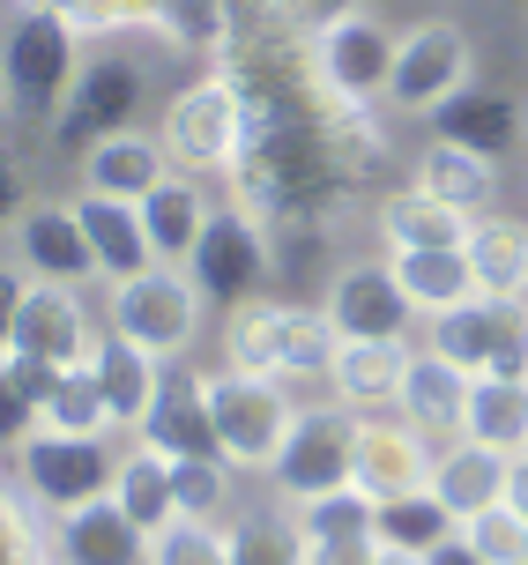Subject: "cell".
Returning <instances> with one entry per match:
<instances>
[{"label":"cell","mask_w":528,"mask_h":565,"mask_svg":"<svg viewBox=\"0 0 528 565\" xmlns=\"http://www.w3.org/2000/svg\"><path fill=\"white\" fill-rule=\"evenodd\" d=\"M0 75H8V113L15 119H53L60 97L83 75V30L45 0H8Z\"/></svg>","instance_id":"obj_1"},{"label":"cell","mask_w":528,"mask_h":565,"mask_svg":"<svg viewBox=\"0 0 528 565\" xmlns=\"http://www.w3.org/2000/svg\"><path fill=\"white\" fill-rule=\"evenodd\" d=\"M157 135H165L171 171H194V179L231 171V164H239V149H246V89L231 83L223 67H217V75H201V83H187L165 105Z\"/></svg>","instance_id":"obj_2"},{"label":"cell","mask_w":528,"mask_h":565,"mask_svg":"<svg viewBox=\"0 0 528 565\" xmlns=\"http://www.w3.org/2000/svg\"><path fill=\"white\" fill-rule=\"evenodd\" d=\"M394 45H402V38H388V23H380L372 8H342V15H328V23H313V38H306L313 83L328 89L335 105L372 113V105H388Z\"/></svg>","instance_id":"obj_3"},{"label":"cell","mask_w":528,"mask_h":565,"mask_svg":"<svg viewBox=\"0 0 528 565\" xmlns=\"http://www.w3.org/2000/svg\"><path fill=\"white\" fill-rule=\"evenodd\" d=\"M201 282L187 276V268H171V260H157V268H141V276L112 282L105 298V328H119L127 342H141L149 358H187L201 335Z\"/></svg>","instance_id":"obj_4"},{"label":"cell","mask_w":528,"mask_h":565,"mask_svg":"<svg viewBox=\"0 0 528 565\" xmlns=\"http://www.w3.org/2000/svg\"><path fill=\"white\" fill-rule=\"evenodd\" d=\"M187 276L201 282V298L217 312H239L246 298H261L268 290V276H276V238H268V224L253 216V209H209V224H201V246L187 254Z\"/></svg>","instance_id":"obj_5"},{"label":"cell","mask_w":528,"mask_h":565,"mask_svg":"<svg viewBox=\"0 0 528 565\" xmlns=\"http://www.w3.org/2000/svg\"><path fill=\"white\" fill-rule=\"evenodd\" d=\"M469 83H476V45H469V30H462V23L432 15V23L402 30V45H394V83H388L394 113L432 119L440 105H454Z\"/></svg>","instance_id":"obj_6"},{"label":"cell","mask_w":528,"mask_h":565,"mask_svg":"<svg viewBox=\"0 0 528 565\" xmlns=\"http://www.w3.org/2000/svg\"><path fill=\"white\" fill-rule=\"evenodd\" d=\"M119 477L112 439H67V431H30L15 439V483H23L38 513H75L89 499H105Z\"/></svg>","instance_id":"obj_7"},{"label":"cell","mask_w":528,"mask_h":565,"mask_svg":"<svg viewBox=\"0 0 528 565\" xmlns=\"http://www.w3.org/2000/svg\"><path fill=\"white\" fill-rule=\"evenodd\" d=\"M141 113V67L119 53H97L83 60V75H75V89L60 97V113L45 119V135H53V149H67V157H89L105 135H127Z\"/></svg>","instance_id":"obj_8"},{"label":"cell","mask_w":528,"mask_h":565,"mask_svg":"<svg viewBox=\"0 0 528 565\" xmlns=\"http://www.w3.org/2000/svg\"><path fill=\"white\" fill-rule=\"evenodd\" d=\"M209 409H217V439L239 469H276L283 439L298 424V409L276 380H253V372H231V365L209 372Z\"/></svg>","instance_id":"obj_9"},{"label":"cell","mask_w":528,"mask_h":565,"mask_svg":"<svg viewBox=\"0 0 528 565\" xmlns=\"http://www.w3.org/2000/svg\"><path fill=\"white\" fill-rule=\"evenodd\" d=\"M105 328L89 320L75 282H8V350L53 358V365H89Z\"/></svg>","instance_id":"obj_10"},{"label":"cell","mask_w":528,"mask_h":565,"mask_svg":"<svg viewBox=\"0 0 528 565\" xmlns=\"http://www.w3.org/2000/svg\"><path fill=\"white\" fill-rule=\"evenodd\" d=\"M8 268L15 282H75V290L97 282V254L75 201H23L8 224Z\"/></svg>","instance_id":"obj_11"},{"label":"cell","mask_w":528,"mask_h":565,"mask_svg":"<svg viewBox=\"0 0 528 565\" xmlns=\"http://www.w3.org/2000/svg\"><path fill=\"white\" fill-rule=\"evenodd\" d=\"M135 439H149L157 454L171 461H217L223 439H217V409H209V372H194L187 358H171L157 372V395H149V417H141ZM231 461V454H223Z\"/></svg>","instance_id":"obj_12"},{"label":"cell","mask_w":528,"mask_h":565,"mask_svg":"<svg viewBox=\"0 0 528 565\" xmlns=\"http://www.w3.org/2000/svg\"><path fill=\"white\" fill-rule=\"evenodd\" d=\"M350 439H358V409H298V424H291V439H283L276 454V491L298 507V499H313V491H335V483H350Z\"/></svg>","instance_id":"obj_13"},{"label":"cell","mask_w":528,"mask_h":565,"mask_svg":"<svg viewBox=\"0 0 528 565\" xmlns=\"http://www.w3.org/2000/svg\"><path fill=\"white\" fill-rule=\"evenodd\" d=\"M432 461L440 454L424 447V431L410 417H358V439H350V483L372 491V499H402V491H424L432 483Z\"/></svg>","instance_id":"obj_14"},{"label":"cell","mask_w":528,"mask_h":565,"mask_svg":"<svg viewBox=\"0 0 528 565\" xmlns=\"http://www.w3.org/2000/svg\"><path fill=\"white\" fill-rule=\"evenodd\" d=\"M328 312H335V328H342V342H394L418 306L394 282L388 260H358V268H342L328 282Z\"/></svg>","instance_id":"obj_15"},{"label":"cell","mask_w":528,"mask_h":565,"mask_svg":"<svg viewBox=\"0 0 528 565\" xmlns=\"http://www.w3.org/2000/svg\"><path fill=\"white\" fill-rule=\"evenodd\" d=\"M75 216L89 231V254H97V282H127L141 268H157L149 224H141V201H112V194H75Z\"/></svg>","instance_id":"obj_16"},{"label":"cell","mask_w":528,"mask_h":565,"mask_svg":"<svg viewBox=\"0 0 528 565\" xmlns=\"http://www.w3.org/2000/svg\"><path fill=\"white\" fill-rule=\"evenodd\" d=\"M410 342H342L335 350V402L342 409H358V417H372V409H402V380H410Z\"/></svg>","instance_id":"obj_17"},{"label":"cell","mask_w":528,"mask_h":565,"mask_svg":"<svg viewBox=\"0 0 528 565\" xmlns=\"http://www.w3.org/2000/svg\"><path fill=\"white\" fill-rule=\"evenodd\" d=\"M165 179H171L165 135H135V127H127V135H105L83 157V186L89 194H112V201H149Z\"/></svg>","instance_id":"obj_18"},{"label":"cell","mask_w":528,"mask_h":565,"mask_svg":"<svg viewBox=\"0 0 528 565\" xmlns=\"http://www.w3.org/2000/svg\"><path fill=\"white\" fill-rule=\"evenodd\" d=\"M506 477H514V454H506V447H484V439H469V431H462V439H446V454L432 461V491L454 507V521L499 507V499H506Z\"/></svg>","instance_id":"obj_19"},{"label":"cell","mask_w":528,"mask_h":565,"mask_svg":"<svg viewBox=\"0 0 528 565\" xmlns=\"http://www.w3.org/2000/svg\"><path fill=\"white\" fill-rule=\"evenodd\" d=\"M469 231H476L469 209L424 194V186H410V194H394L388 209H380V238H388V254H454V246H469Z\"/></svg>","instance_id":"obj_20"},{"label":"cell","mask_w":528,"mask_h":565,"mask_svg":"<svg viewBox=\"0 0 528 565\" xmlns=\"http://www.w3.org/2000/svg\"><path fill=\"white\" fill-rule=\"evenodd\" d=\"M60 551H67V565H149V536L127 521V507L112 491L60 513Z\"/></svg>","instance_id":"obj_21"},{"label":"cell","mask_w":528,"mask_h":565,"mask_svg":"<svg viewBox=\"0 0 528 565\" xmlns=\"http://www.w3.org/2000/svg\"><path fill=\"white\" fill-rule=\"evenodd\" d=\"M469 387L476 372H462L454 358H440L432 342H424L418 358H410V380H402V417L418 424V431H462V417H469Z\"/></svg>","instance_id":"obj_22"},{"label":"cell","mask_w":528,"mask_h":565,"mask_svg":"<svg viewBox=\"0 0 528 565\" xmlns=\"http://www.w3.org/2000/svg\"><path fill=\"white\" fill-rule=\"evenodd\" d=\"M418 179L424 194L454 201V209H469V216H492V194H499V157H484V149H462V141H424L418 149Z\"/></svg>","instance_id":"obj_23"},{"label":"cell","mask_w":528,"mask_h":565,"mask_svg":"<svg viewBox=\"0 0 528 565\" xmlns=\"http://www.w3.org/2000/svg\"><path fill=\"white\" fill-rule=\"evenodd\" d=\"M432 135L462 141V149H484V157H506V149L528 135V105H514V97H499V89H476L469 83L454 105L432 113Z\"/></svg>","instance_id":"obj_24"},{"label":"cell","mask_w":528,"mask_h":565,"mask_svg":"<svg viewBox=\"0 0 528 565\" xmlns=\"http://www.w3.org/2000/svg\"><path fill=\"white\" fill-rule=\"evenodd\" d=\"M157 372H165V358H149L141 342L105 328V342H97V380H105V402H112V424L119 431H141L149 395H157Z\"/></svg>","instance_id":"obj_25"},{"label":"cell","mask_w":528,"mask_h":565,"mask_svg":"<svg viewBox=\"0 0 528 565\" xmlns=\"http://www.w3.org/2000/svg\"><path fill=\"white\" fill-rule=\"evenodd\" d=\"M141 224H149V246H157V260L187 268V254L201 246V224H209V194L194 186V171H171L165 186L141 201Z\"/></svg>","instance_id":"obj_26"},{"label":"cell","mask_w":528,"mask_h":565,"mask_svg":"<svg viewBox=\"0 0 528 565\" xmlns=\"http://www.w3.org/2000/svg\"><path fill=\"white\" fill-rule=\"evenodd\" d=\"M112 499L127 507V521H135L141 536H157V529H171V521H179V483H171V454H157L149 439H141L135 454H119V477H112Z\"/></svg>","instance_id":"obj_27"},{"label":"cell","mask_w":528,"mask_h":565,"mask_svg":"<svg viewBox=\"0 0 528 565\" xmlns=\"http://www.w3.org/2000/svg\"><path fill=\"white\" fill-rule=\"evenodd\" d=\"M394 282L410 290V306L424 320H440V312L469 306L476 298V268H469V246H454V254H388Z\"/></svg>","instance_id":"obj_28"},{"label":"cell","mask_w":528,"mask_h":565,"mask_svg":"<svg viewBox=\"0 0 528 565\" xmlns=\"http://www.w3.org/2000/svg\"><path fill=\"white\" fill-rule=\"evenodd\" d=\"M469 268H476V290L484 298H528V224H514V216H476Z\"/></svg>","instance_id":"obj_29"},{"label":"cell","mask_w":528,"mask_h":565,"mask_svg":"<svg viewBox=\"0 0 528 565\" xmlns=\"http://www.w3.org/2000/svg\"><path fill=\"white\" fill-rule=\"evenodd\" d=\"M446 536H462V521H454V507L432 483L402 491V499H380V513H372V543L380 551H440Z\"/></svg>","instance_id":"obj_30"},{"label":"cell","mask_w":528,"mask_h":565,"mask_svg":"<svg viewBox=\"0 0 528 565\" xmlns=\"http://www.w3.org/2000/svg\"><path fill=\"white\" fill-rule=\"evenodd\" d=\"M223 365L283 380V298H246L239 312H223Z\"/></svg>","instance_id":"obj_31"},{"label":"cell","mask_w":528,"mask_h":565,"mask_svg":"<svg viewBox=\"0 0 528 565\" xmlns=\"http://www.w3.org/2000/svg\"><path fill=\"white\" fill-rule=\"evenodd\" d=\"M462 431H469V439H484V447L521 454V447H528V380H506V372H476Z\"/></svg>","instance_id":"obj_32"},{"label":"cell","mask_w":528,"mask_h":565,"mask_svg":"<svg viewBox=\"0 0 528 565\" xmlns=\"http://www.w3.org/2000/svg\"><path fill=\"white\" fill-rule=\"evenodd\" d=\"M38 431H67V439H112V431H119V424H112V402H105V380H97V358L60 372Z\"/></svg>","instance_id":"obj_33"},{"label":"cell","mask_w":528,"mask_h":565,"mask_svg":"<svg viewBox=\"0 0 528 565\" xmlns=\"http://www.w3.org/2000/svg\"><path fill=\"white\" fill-rule=\"evenodd\" d=\"M60 372H67V365H53V358L0 350V424H8V447H15V439H30V424L45 417V402H53Z\"/></svg>","instance_id":"obj_34"},{"label":"cell","mask_w":528,"mask_h":565,"mask_svg":"<svg viewBox=\"0 0 528 565\" xmlns=\"http://www.w3.org/2000/svg\"><path fill=\"white\" fill-rule=\"evenodd\" d=\"M342 328L328 306H283V380H328Z\"/></svg>","instance_id":"obj_35"},{"label":"cell","mask_w":528,"mask_h":565,"mask_svg":"<svg viewBox=\"0 0 528 565\" xmlns=\"http://www.w3.org/2000/svg\"><path fill=\"white\" fill-rule=\"evenodd\" d=\"M372 513H380V499H372V491L335 483V491L298 499V536H372Z\"/></svg>","instance_id":"obj_36"},{"label":"cell","mask_w":528,"mask_h":565,"mask_svg":"<svg viewBox=\"0 0 528 565\" xmlns=\"http://www.w3.org/2000/svg\"><path fill=\"white\" fill-rule=\"evenodd\" d=\"M149 565H231V536H223L217 521L179 513L171 529H157V536H149Z\"/></svg>","instance_id":"obj_37"},{"label":"cell","mask_w":528,"mask_h":565,"mask_svg":"<svg viewBox=\"0 0 528 565\" xmlns=\"http://www.w3.org/2000/svg\"><path fill=\"white\" fill-rule=\"evenodd\" d=\"M231 565H306V536L298 521H276V513H253L231 529Z\"/></svg>","instance_id":"obj_38"},{"label":"cell","mask_w":528,"mask_h":565,"mask_svg":"<svg viewBox=\"0 0 528 565\" xmlns=\"http://www.w3.org/2000/svg\"><path fill=\"white\" fill-rule=\"evenodd\" d=\"M462 536H469L492 565H528V513H514L506 499H499V507H484V513H469Z\"/></svg>","instance_id":"obj_39"},{"label":"cell","mask_w":528,"mask_h":565,"mask_svg":"<svg viewBox=\"0 0 528 565\" xmlns=\"http://www.w3.org/2000/svg\"><path fill=\"white\" fill-rule=\"evenodd\" d=\"M231 469L239 461H171V483H179V513H194V521H217L223 499H231Z\"/></svg>","instance_id":"obj_40"},{"label":"cell","mask_w":528,"mask_h":565,"mask_svg":"<svg viewBox=\"0 0 528 565\" xmlns=\"http://www.w3.org/2000/svg\"><path fill=\"white\" fill-rule=\"evenodd\" d=\"M380 543L372 536H306V565H372Z\"/></svg>","instance_id":"obj_41"},{"label":"cell","mask_w":528,"mask_h":565,"mask_svg":"<svg viewBox=\"0 0 528 565\" xmlns=\"http://www.w3.org/2000/svg\"><path fill=\"white\" fill-rule=\"evenodd\" d=\"M424 565H492V558H484L469 536H446L440 551H424Z\"/></svg>","instance_id":"obj_42"},{"label":"cell","mask_w":528,"mask_h":565,"mask_svg":"<svg viewBox=\"0 0 528 565\" xmlns=\"http://www.w3.org/2000/svg\"><path fill=\"white\" fill-rule=\"evenodd\" d=\"M506 507H514V513H528V447L514 454V477H506Z\"/></svg>","instance_id":"obj_43"},{"label":"cell","mask_w":528,"mask_h":565,"mask_svg":"<svg viewBox=\"0 0 528 565\" xmlns=\"http://www.w3.org/2000/svg\"><path fill=\"white\" fill-rule=\"evenodd\" d=\"M372 565H424V551H380Z\"/></svg>","instance_id":"obj_44"},{"label":"cell","mask_w":528,"mask_h":565,"mask_svg":"<svg viewBox=\"0 0 528 565\" xmlns=\"http://www.w3.org/2000/svg\"><path fill=\"white\" fill-rule=\"evenodd\" d=\"M45 565H67V558H45Z\"/></svg>","instance_id":"obj_45"}]
</instances>
